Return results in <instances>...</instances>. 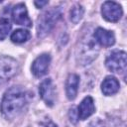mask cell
I'll use <instances>...</instances> for the list:
<instances>
[{
	"label": "cell",
	"mask_w": 127,
	"mask_h": 127,
	"mask_svg": "<svg viewBox=\"0 0 127 127\" xmlns=\"http://www.w3.org/2000/svg\"><path fill=\"white\" fill-rule=\"evenodd\" d=\"M78 84H79V76L77 74L71 73L67 76L65 82V93L68 99L72 100L75 98L78 90Z\"/></svg>",
	"instance_id": "8fae6325"
},
{
	"label": "cell",
	"mask_w": 127,
	"mask_h": 127,
	"mask_svg": "<svg viewBox=\"0 0 127 127\" xmlns=\"http://www.w3.org/2000/svg\"><path fill=\"white\" fill-rule=\"evenodd\" d=\"M83 13H84V10H83L82 6H80V5H78V4L74 5V6L71 8L70 13H69L71 22L74 23V24L78 23V22L81 20V18H82V16H83Z\"/></svg>",
	"instance_id": "5bb4252c"
},
{
	"label": "cell",
	"mask_w": 127,
	"mask_h": 127,
	"mask_svg": "<svg viewBox=\"0 0 127 127\" xmlns=\"http://www.w3.org/2000/svg\"><path fill=\"white\" fill-rule=\"evenodd\" d=\"M54 85L52 82L51 78H47L44 81L41 82L40 87H39V92L41 97L43 98V100L49 104L50 106L53 105L54 103V98H55V92H54Z\"/></svg>",
	"instance_id": "ba28073f"
},
{
	"label": "cell",
	"mask_w": 127,
	"mask_h": 127,
	"mask_svg": "<svg viewBox=\"0 0 127 127\" xmlns=\"http://www.w3.org/2000/svg\"><path fill=\"white\" fill-rule=\"evenodd\" d=\"M89 127H104V123L99 120V119H96V120H93L90 124H89Z\"/></svg>",
	"instance_id": "2e32d148"
},
{
	"label": "cell",
	"mask_w": 127,
	"mask_h": 127,
	"mask_svg": "<svg viewBox=\"0 0 127 127\" xmlns=\"http://www.w3.org/2000/svg\"><path fill=\"white\" fill-rule=\"evenodd\" d=\"M27 104V93L21 86L9 88L2 99L1 111L6 118L13 119L18 116Z\"/></svg>",
	"instance_id": "6da1fadb"
},
{
	"label": "cell",
	"mask_w": 127,
	"mask_h": 127,
	"mask_svg": "<svg viewBox=\"0 0 127 127\" xmlns=\"http://www.w3.org/2000/svg\"><path fill=\"white\" fill-rule=\"evenodd\" d=\"M29 38H30V33L27 30H24V29H18L16 31H14L11 35L12 42L17 43V44L24 43V42L28 41Z\"/></svg>",
	"instance_id": "4fadbf2b"
},
{
	"label": "cell",
	"mask_w": 127,
	"mask_h": 127,
	"mask_svg": "<svg viewBox=\"0 0 127 127\" xmlns=\"http://www.w3.org/2000/svg\"><path fill=\"white\" fill-rule=\"evenodd\" d=\"M41 127H58V126L53 122H47V123L41 125Z\"/></svg>",
	"instance_id": "ac0fdd59"
},
{
	"label": "cell",
	"mask_w": 127,
	"mask_h": 127,
	"mask_svg": "<svg viewBox=\"0 0 127 127\" xmlns=\"http://www.w3.org/2000/svg\"><path fill=\"white\" fill-rule=\"evenodd\" d=\"M10 29H11L10 21L6 18L0 19V40H3L6 38Z\"/></svg>",
	"instance_id": "9a60e30c"
},
{
	"label": "cell",
	"mask_w": 127,
	"mask_h": 127,
	"mask_svg": "<svg viewBox=\"0 0 127 127\" xmlns=\"http://www.w3.org/2000/svg\"><path fill=\"white\" fill-rule=\"evenodd\" d=\"M61 16L62 9L60 7H53L44 12L38 20V36L45 37L53 29Z\"/></svg>",
	"instance_id": "7a4b0ae2"
},
{
	"label": "cell",
	"mask_w": 127,
	"mask_h": 127,
	"mask_svg": "<svg viewBox=\"0 0 127 127\" xmlns=\"http://www.w3.org/2000/svg\"><path fill=\"white\" fill-rule=\"evenodd\" d=\"M47 4H48V1H35V5L37 6V8H42Z\"/></svg>",
	"instance_id": "e0dca14e"
},
{
	"label": "cell",
	"mask_w": 127,
	"mask_h": 127,
	"mask_svg": "<svg viewBox=\"0 0 127 127\" xmlns=\"http://www.w3.org/2000/svg\"><path fill=\"white\" fill-rule=\"evenodd\" d=\"M18 70V63L15 59L2 56L0 57V78H10L16 74Z\"/></svg>",
	"instance_id": "5b68a950"
},
{
	"label": "cell",
	"mask_w": 127,
	"mask_h": 127,
	"mask_svg": "<svg viewBox=\"0 0 127 127\" xmlns=\"http://www.w3.org/2000/svg\"><path fill=\"white\" fill-rule=\"evenodd\" d=\"M12 17H13V21L16 24L22 25L28 28L32 27V21L28 16V12L25 4L23 3L17 4L12 10Z\"/></svg>",
	"instance_id": "8992f818"
},
{
	"label": "cell",
	"mask_w": 127,
	"mask_h": 127,
	"mask_svg": "<svg viewBox=\"0 0 127 127\" xmlns=\"http://www.w3.org/2000/svg\"><path fill=\"white\" fill-rule=\"evenodd\" d=\"M106 67L117 73H123L126 70L127 60H126V53L123 51H114L112 52L105 61Z\"/></svg>",
	"instance_id": "3957f363"
},
{
	"label": "cell",
	"mask_w": 127,
	"mask_h": 127,
	"mask_svg": "<svg viewBox=\"0 0 127 127\" xmlns=\"http://www.w3.org/2000/svg\"><path fill=\"white\" fill-rule=\"evenodd\" d=\"M94 110H95V107H94V102L92 97L86 96L83 98V100L80 102L78 106V109H77L78 118L81 120H84L90 115H92Z\"/></svg>",
	"instance_id": "30bf717a"
},
{
	"label": "cell",
	"mask_w": 127,
	"mask_h": 127,
	"mask_svg": "<svg viewBox=\"0 0 127 127\" xmlns=\"http://www.w3.org/2000/svg\"><path fill=\"white\" fill-rule=\"evenodd\" d=\"M50 63H51L50 55L44 54V55L39 56L33 62V64H32V71H33V73L36 76H38V77L43 76L48 71Z\"/></svg>",
	"instance_id": "52a82bcc"
},
{
	"label": "cell",
	"mask_w": 127,
	"mask_h": 127,
	"mask_svg": "<svg viewBox=\"0 0 127 127\" xmlns=\"http://www.w3.org/2000/svg\"><path fill=\"white\" fill-rule=\"evenodd\" d=\"M95 40L103 47H111L115 43L114 34L111 31L105 30L103 28H97L94 32Z\"/></svg>",
	"instance_id": "9c48e42d"
},
{
	"label": "cell",
	"mask_w": 127,
	"mask_h": 127,
	"mask_svg": "<svg viewBox=\"0 0 127 127\" xmlns=\"http://www.w3.org/2000/svg\"><path fill=\"white\" fill-rule=\"evenodd\" d=\"M101 90L105 95H112L119 90V82L114 76H106L101 83Z\"/></svg>",
	"instance_id": "7c38bea8"
},
{
	"label": "cell",
	"mask_w": 127,
	"mask_h": 127,
	"mask_svg": "<svg viewBox=\"0 0 127 127\" xmlns=\"http://www.w3.org/2000/svg\"><path fill=\"white\" fill-rule=\"evenodd\" d=\"M101 13L105 20L109 22H117L121 18L123 12L121 6L113 1H106L101 7Z\"/></svg>",
	"instance_id": "277c9868"
}]
</instances>
